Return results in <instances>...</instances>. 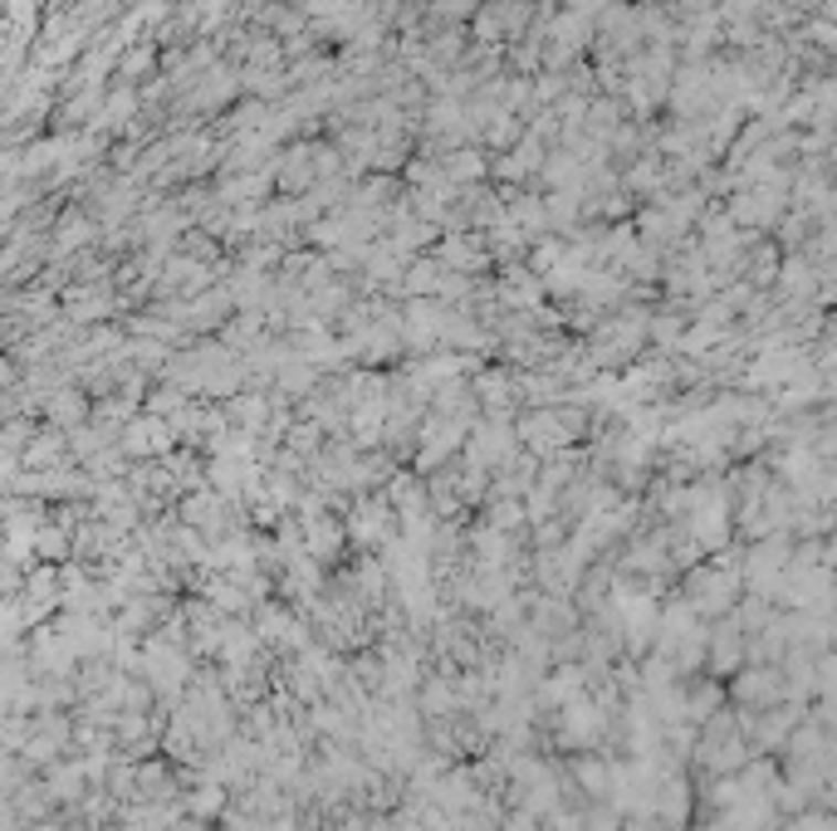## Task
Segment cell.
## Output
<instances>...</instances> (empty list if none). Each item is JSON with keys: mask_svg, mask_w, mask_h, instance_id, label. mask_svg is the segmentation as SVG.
<instances>
[{"mask_svg": "<svg viewBox=\"0 0 837 831\" xmlns=\"http://www.w3.org/2000/svg\"><path fill=\"white\" fill-rule=\"evenodd\" d=\"M774 685H778V680L769 675V670H764V675H754V670H750V675L740 680V700H750V704H774V700H778Z\"/></svg>", "mask_w": 837, "mask_h": 831, "instance_id": "1", "label": "cell"}, {"mask_svg": "<svg viewBox=\"0 0 837 831\" xmlns=\"http://www.w3.org/2000/svg\"><path fill=\"white\" fill-rule=\"evenodd\" d=\"M808 35L818 40L823 50H828V44H833V25H828V20H813V25H808Z\"/></svg>", "mask_w": 837, "mask_h": 831, "instance_id": "2", "label": "cell"}]
</instances>
